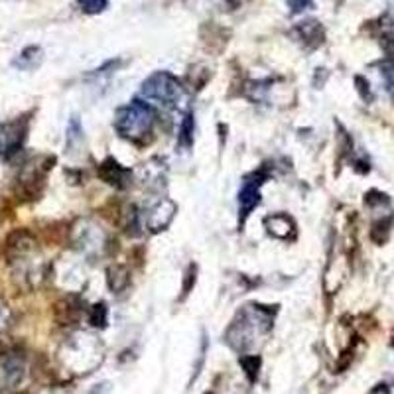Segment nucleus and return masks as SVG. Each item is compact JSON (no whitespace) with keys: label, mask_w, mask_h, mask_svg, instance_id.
Returning <instances> with one entry per match:
<instances>
[{"label":"nucleus","mask_w":394,"mask_h":394,"mask_svg":"<svg viewBox=\"0 0 394 394\" xmlns=\"http://www.w3.org/2000/svg\"><path fill=\"white\" fill-rule=\"evenodd\" d=\"M272 325L270 312L262 310L260 305H247L239 314V318L231 323L227 331V341L231 347L244 351L255 343V337L268 333Z\"/></svg>","instance_id":"nucleus-1"},{"label":"nucleus","mask_w":394,"mask_h":394,"mask_svg":"<svg viewBox=\"0 0 394 394\" xmlns=\"http://www.w3.org/2000/svg\"><path fill=\"white\" fill-rule=\"evenodd\" d=\"M156 123V113L150 105L142 101H132L127 107H120L115 115V128L120 136L130 140L144 138Z\"/></svg>","instance_id":"nucleus-2"},{"label":"nucleus","mask_w":394,"mask_h":394,"mask_svg":"<svg viewBox=\"0 0 394 394\" xmlns=\"http://www.w3.org/2000/svg\"><path fill=\"white\" fill-rule=\"evenodd\" d=\"M142 95L164 107H176L183 95L179 81L168 71H156L142 83Z\"/></svg>","instance_id":"nucleus-3"},{"label":"nucleus","mask_w":394,"mask_h":394,"mask_svg":"<svg viewBox=\"0 0 394 394\" xmlns=\"http://www.w3.org/2000/svg\"><path fill=\"white\" fill-rule=\"evenodd\" d=\"M178 207L172 199H160L144 211V225L152 233L164 231L176 215Z\"/></svg>","instance_id":"nucleus-4"},{"label":"nucleus","mask_w":394,"mask_h":394,"mask_svg":"<svg viewBox=\"0 0 394 394\" xmlns=\"http://www.w3.org/2000/svg\"><path fill=\"white\" fill-rule=\"evenodd\" d=\"M24 377V359L16 353L0 357V386H16Z\"/></svg>","instance_id":"nucleus-5"},{"label":"nucleus","mask_w":394,"mask_h":394,"mask_svg":"<svg viewBox=\"0 0 394 394\" xmlns=\"http://www.w3.org/2000/svg\"><path fill=\"white\" fill-rule=\"evenodd\" d=\"M255 178L256 179H247L244 186H242L241 193H239V211H241L242 219L251 215V211L260 204V191H258V188H260L262 179L267 178V176L258 174Z\"/></svg>","instance_id":"nucleus-6"},{"label":"nucleus","mask_w":394,"mask_h":394,"mask_svg":"<svg viewBox=\"0 0 394 394\" xmlns=\"http://www.w3.org/2000/svg\"><path fill=\"white\" fill-rule=\"evenodd\" d=\"M26 127L20 123H8V125H0V154L8 156L16 152L24 140Z\"/></svg>","instance_id":"nucleus-7"},{"label":"nucleus","mask_w":394,"mask_h":394,"mask_svg":"<svg viewBox=\"0 0 394 394\" xmlns=\"http://www.w3.org/2000/svg\"><path fill=\"white\" fill-rule=\"evenodd\" d=\"M99 176H101L107 183L115 186V188H127L128 179H130V172L127 168L118 164L113 158H107L101 165H99Z\"/></svg>","instance_id":"nucleus-8"},{"label":"nucleus","mask_w":394,"mask_h":394,"mask_svg":"<svg viewBox=\"0 0 394 394\" xmlns=\"http://www.w3.org/2000/svg\"><path fill=\"white\" fill-rule=\"evenodd\" d=\"M265 225H267L268 233L276 239H288L290 233H294V223L292 219L288 215H270L265 219Z\"/></svg>","instance_id":"nucleus-9"},{"label":"nucleus","mask_w":394,"mask_h":394,"mask_svg":"<svg viewBox=\"0 0 394 394\" xmlns=\"http://www.w3.org/2000/svg\"><path fill=\"white\" fill-rule=\"evenodd\" d=\"M77 242L83 251H99L105 247V235H102L101 229L97 227H85V229L77 231Z\"/></svg>","instance_id":"nucleus-10"},{"label":"nucleus","mask_w":394,"mask_h":394,"mask_svg":"<svg viewBox=\"0 0 394 394\" xmlns=\"http://www.w3.org/2000/svg\"><path fill=\"white\" fill-rule=\"evenodd\" d=\"M107 282H109V288L115 294H120L130 282V274H128V268L123 265H113V267L107 270Z\"/></svg>","instance_id":"nucleus-11"},{"label":"nucleus","mask_w":394,"mask_h":394,"mask_svg":"<svg viewBox=\"0 0 394 394\" xmlns=\"http://www.w3.org/2000/svg\"><path fill=\"white\" fill-rule=\"evenodd\" d=\"M39 62H42V50L39 48H26L20 53V57L14 62V65L20 69H34V67H38Z\"/></svg>","instance_id":"nucleus-12"},{"label":"nucleus","mask_w":394,"mask_h":394,"mask_svg":"<svg viewBox=\"0 0 394 394\" xmlns=\"http://www.w3.org/2000/svg\"><path fill=\"white\" fill-rule=\"evenodd\" d=\"M298 32H302V39L305 44L314 42V46H319L323 42V32L318 22H305V24L298 26Z\"/></svg>","instance_id":"nucleus-13"},{"label":"nucleus","mask_w":394,"mask_h":394,"mask_svg":"<svg viewBox=\"0 0 394 394\" xmlns=\"http://www.w3.org/2000/svg\"><path fill=\"white\" fill-rule=\"evenodd\" d=\"M179 144L190 148L193 144V115L188 113L181 120V127H179Z\"/></svg>","instance_id":"nucleus-14"},{"label":"nucleus","mask_w":394,"mask_h":394,"mask_svg":"<svg viewBox=\"0 0 394 394\" xmlns=\"http://www.w3.org/2000/svg\"><path fill=\"white\" fill-rule=\"evenodd\" d=\"M388 235H391V221L388 219H381V221H377L375 225H373V231H370V239L375 242H382L388 239Z\"/></svg>","instance_id":"nucleus-15"},{"label":"nucleus","mask_w":394,"mask_h":394,"mask_svg":"<svg viewBox=\"0 0 394 394\" xmlns=\"http://www.w3.org/2000/svg\"><path fill=\"white\" fill-rule=\"evenodd\" d=\"M241 365L244 367V370H247L249 379H251V381H255L256 375H258V367H260V359H258V357H255V355L242 357Z\"/></svg>","instance_id":"nucleus-16"},{"label":"nucleus","mask_w":394,"mask_h":394,"mask_svg":"<svg viewBox=\"0 0 394 394\" xmlns=\"http://www.w3.org/2000/svg\"><path fill=\"white\" fill-rule=\"evenodd\" d=\"M77 2H79V6L87 14L102 12L107 8V4H109L107 0H77Z\"/></svg>","instance_id":"nucleus-17"},{"label":"nucleus","mask_w":394,"mask_h":394,"mask_svg":"<svg viewBox=\"0 0 394 394\" xmlns=\"http://www.w3.org/2000/svg\"><path fill=\"white\" fill-rule=\"evenodd\" d=\"M91 323L95 328H105L107 325V305L97 304L93 307V314H91Z\"/></svg>","instance_id":"nucleus-18"},{"label":"nucleus","mask_w":394,"mask_h":394,"mask_svg":"<svg viewBox=\"0 0 394 394\" xmlns=\"http://www.w3.org/2000/svg\"><path fill=\"white\" fill-rule=\"evenodd\" d=\"M355 81H357V85H359V91H361V97H363V99H370L369 83H367L363 77H357Z\"/></svg>","instance_id":"nucleus-19"},{"label":"nucleus","mask_w":394,"mask_h":394,"mask_svg":"<svg viewBox=\"0 0 394 394\" xmlns=\"http://www.w3.org/2000/svg\"><path fill=\"white\" fill-rule=\"evenodd\" d=\"M4 319H6V305L0 302V328L4 325Z\"/></svg>","instance_id":"nucleus-20"}]
</instances>
